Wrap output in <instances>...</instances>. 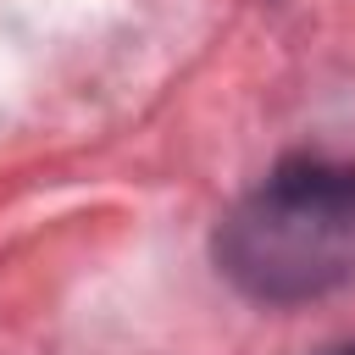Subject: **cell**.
Instances as JSON below:
<instances>
[{
	"instance_id": "1",
	"label": "cell",
	"mask_w": 355,
	"mask_h": 355,
	"mask_svg": "<svg viewBox=\"0 0 355 355\" xmlns=\"http://www.w3.org/2000/svg\"><path fill=\"white\" fill-rule=\"evenodd\" d=\"M222 272L261 300H305L355 266V166L305 155L250 194L216 233Z\"/></svg>"
},
{
	"instance_id": "2",
	"label": "cell",
	"mask_w": 355,
	"mask_h": 355,
	"mask_svg": "<svg viewBox=\"0 0 355 355\" xmlns=\"http://www.w3.org/2000/svg\"><path fill=\"white\" fill-rule=\"evenodd\" d=\"M327 355H355V344H344V349H327Z\"/></svg>"
}]
</instances>
